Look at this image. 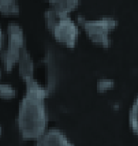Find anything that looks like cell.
Wrapping results in <instances>:
<instances>
[{"label": "cell", "mask_w": 138, "mask_h": 146, "mask_svg": "<svg viewBox=\"0 0 138 146\" xmlns=\"http://www.w3.org/2000/svg\"><path fill=\"white\" fill-rule=\"evenodd\" d=\"M115 88V81L109 79V78H101L97 81V90L100 93H107L109 90H112Z\"/></svg>", "instance_id": "cell-11"}, {"label": "cell", "mask_w": 138, "mask_h": 146, "mask_svg": "<svg viewBox=\"0 0 138 146\" xmlns=\"http://www.w3.org/2000/svg\"><path fill=\"white\" fill-rule=\"evenodd\" d=\"M47 1H51V0H47Z\"/></svg>", "instance_id": "cell-14"}, {"label": "cell", "mask_w": 138, "mask_h": 146, "mask_svg": "<svg viewBox=\"0 0 138 146\" xmlns=\"http://www.w3.org/2000/svg\"><path fill=\"white\" fill-rule=\"evenodd\" d=\"M78 23L82 26L83 32L93 44L101 48H108L111 45V34L118 26L115 18H99V19H85L79 17Z\"/></svg>", "instance_id": "cell-3"}, {"label": "cell", "mask_w": 138, "mask_h": 146, "mask_svg": "<svg viewBox=\"0 0 138 146\" xmlns=\"http://www.w3.org/2000/svg\"><path fill=\"white\" fill-rule=\"evenodd\" d=\"M17 66H18L19 76L25 83L34 79V62H33L30 53L26 48L22 51V55L19 57Z\"/></svg>", "instance_id": "cell-6"}, {"label": "cell", "mask_w": 138, "mask_h": 146, "mask_svg": "<svg viewBox=\"0 0 138 146\" xmlns=\"http://www.w3.org/2000/svg\"><path fill=\"white\" fill-rule=\"evenodd\" d=\"M25 49V33L18 23L7 26V44L1 52V64L6 71H11L18 64L22 51Z\"/></svg>", "instance_id": "cell-4"}, {"label": "cell", "mask_w": 138, "mask_h": 146, "mask_svg": "<svg viewBox=\"0 0 138 146\" xmlns=\"http://www.w3.org/2000/svg\"><path fill=\"white\" fill-rule=\"evenodd\" d=\"M17 96V89L11 85L0 82V100H11Z\"/></svg>", "instance_id": "cell-10"}, {"label": "cell", "mask_w": 138, "mask_h": 146, "mask_svg": "<svg viewBox=\"0 0 138 146\" xmlns=\"http://www.w3.org/2000/svg\"><path fill=\"white\" fill-rule=\"evenodd\" d=\"M45 23L59 44L67 48H74L77 45L79 37V27L70 18V15H63L49 8L45 11Z\"/></svg>", "instance_id": "cell-2"}, {"label": "cell", "mask_w": 138, "mask_h": 146, "mask_svg": "<svg viewBox=\"0 0 138 146\" xmlns=\"http://www.w3.org/2000/svg\"><path fill=\"white\" fill-rule=\"evenodd\" d=\"M25 85L26 93L18 108V130L23 139L37 141L48 130V112L45 100L49 94V90L40 85L36 78Z\"/></svg>", "instance_id": "cell-1"}, {"label": "cell", "mask_w": 138, "mask_h": 146, "mask_svg": "<svg viewBox=\"0 0 138 146\" xmlns=\"http://www.w3.org/2000/svg\"><path fill=\"white\" fill-rule=\"evenodd\" d=\"M0 137H1V126H0Z\"/></svg>", "instance_id": "cell-13"}, {"label": "cell", "mask_w": 138, "mask_h": 146, "mask_svg": "<svg viewBox=\"0 0 138 146\" xmlns=\"http://www.w3.org/2000/svg\"><path fill=\"white\" fill-rule=\"evenodd\" d=\"M0 13L3 15H7V17L18 15V0H0Z\"/></svg>", "instance_id": "cell-8"}, {"label": "cell", "mask_w": 138, "mask_h": 146, "mask_svg": "<svg viewBox=\"0 0 138 146\" xmlns=\"http://www.w3.org/2000/svg\"><path fill=\"white\" fill-rule=\"evenodd\" d=\"M3 46H4V33L0 27V53L3 52Z\"/></svg>", "instance_id": "cell-12"}, {"label": "cell", "mask_w": 138, "mask_h": 146, "mask_svg": "<svg viewBox=\"0 0 138 146\" xmlns=\"http://www.w3.org/2000/svg\"><path fill=\"white\" fill-rule=\"evenodd\" d=\"M49 4V8H52L53 11L63 15H70L79 6V0H51Z\"/></svg>", "instance_id": "cell-7"}, {"label": "cell", "mask_w": 138, "mask_h": 146, "mask_svg": "<svg viewBox=\"0 0 138 146\" xmlns=\"http://www.w3.org/2000/svg\"><path fill=\"white\" fill-rule=\"evenodd\" d=\"M36 146H74V143L57 130V128H48L37 141Z\"/></svg>", "instance_id": "cell-5"}, {"label": "cell", "mask_w": 138, "mask_h": 146, "mask_svg": "<svg viewBox=\"0 0 138 146\" xmlns=\"http://www.w3.org/2000/svg\"><path fill=\"white\" fill-rule=\"evenodd\" d=\"M129 126H130L133 134L138 135V94L134 98L130 112H129Z\"/></svg>", "instance_id": "cell-9"}]
</instances>
